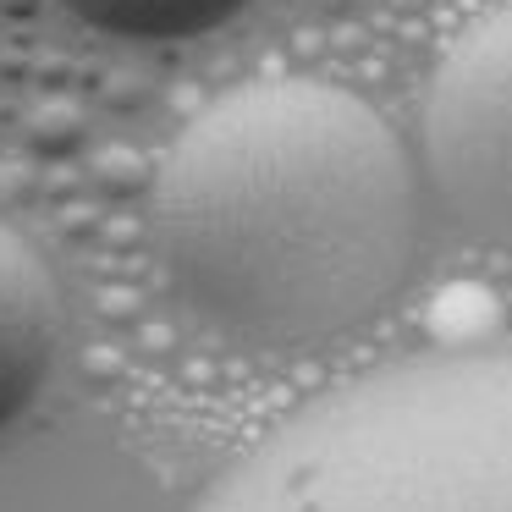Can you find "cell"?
Returning <instances> with one entry per match:
<instances>
[{"mask_svg":"<svg viewBox=\"0 0 512 512\" xmlns=\"http://www.w3.org/2000/svg\"><path fill=\"white\" fill-rule=\"evenodd\" d=\"M419 204L358 94L270 78L199 111L155 171V248L204 325L248 347L353 331L397 292Z\"/></svg>","mask_w":512,"mask_h":512,"instance_id":"cell-1","label":"cell"},{"mask_svg":"<svg viewBox=\"0 0 512 512\" xmlns=\"http://www.w3.org/2000/svg\"><path fill=\"white\" fill-rule=\"evenodd\" d=\"M193 512H512V342L446 347L325 391Z\"/></svg>","mask_w":512,"mask_h":512,"instance_id":"cell-2","label":"cell"},{"mask_svg":"<svg viewBox=\"0 0 512 512\" xmlns=\"http://www.w3.org/2000/svg\"><path fill=\"white\" fill-rule=\"evenodd\" d=\"M424 155L457 221L512 248V6L441 56L424 94Z\"/></svg>","mask_w":512,"mask_h":512,"instance_id":"cell-3","label":"cell"},{"mask_svg":"<svg viewBox=\"0 0 512 512\" xmlns=\"http://www.w3.org/2000/svg\"><path fill=\"white\" fill-rule=\"evenodd\" d=\"M56 287H50L39 254L0 226V430L39 397L50 364H56Z\"/></svg>","mask_w":512,"mask_h":512,"instance_id":"cell-4","label":"cell"},{"mask_svg":"<svg viewBox=\"0 0 512 512\" xmlns=\"http://www.w3.org/2000/svg\"><path fill=\"white\" fill-rule=\"evenodd\" d=\"M72 17L116 39H199L254 0H61Z\"/></svg>","mask_w":512,"mask_h":512,"instance_id":"cell-5","label":"cell"}]
</instances>
